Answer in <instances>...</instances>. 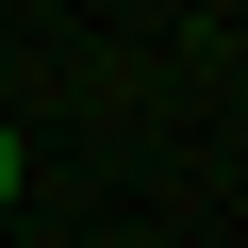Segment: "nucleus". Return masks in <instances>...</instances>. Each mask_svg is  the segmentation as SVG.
Wrapping results in <instances>:
<instances>
[{
	"instance_id": "nucleus-1",
	"label": "nucleus",
	"mask_w": 248,
	"mask_h": 248,
	"mask_svg": "<svg viewBox=\"0 0 248 248\" xmlns=\"http://www.w3.org/2000/svg\"><path fill=\"white\" fill-rule=\"evenodd\" d=\"M17 182H33V166H17V133H0V199H17Z\"/></svg>"
}]
</instances>
